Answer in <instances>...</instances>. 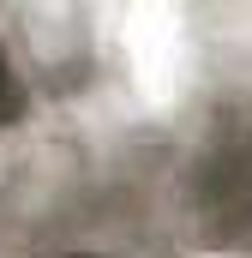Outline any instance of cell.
<instances>
[{
  "label": "cell",
  "mask_w": 252,
  "mask_h": 258,
  "mask_svg": "<svg viewBox=\"0 0 252 258\" xmlns=\"http://www.w3.org/2000/svg\"><path fill=\"white\" fill-rule=\"evenodd\" d=\"M24 114V84H18V72L6 60V48H0V126H12Z\"/></svg>",
  "instance_id": "cell-1"
}]
</instances>
